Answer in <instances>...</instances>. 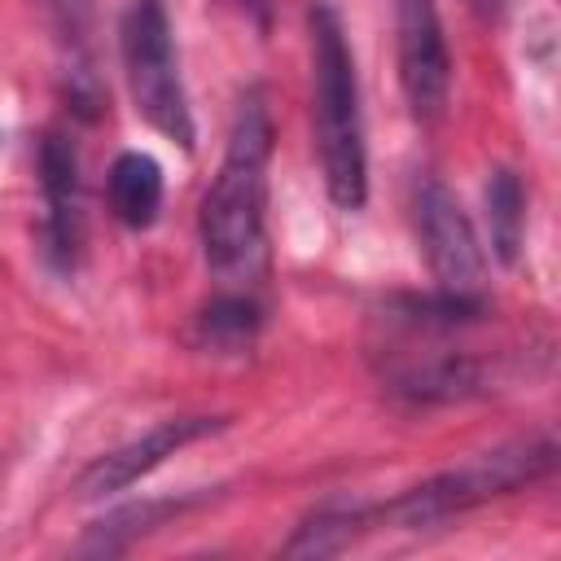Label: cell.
Segmentation results:
<instances>
[{
	"instance_id": "obj_8",
	"label": "cell",
	"mask_w": 561,
	"mask_h": 561,
	"mask_svg": "<svg viewBox=\"0 0 561 561\" xmlns=\"http://www.w3.org/2000/svg\"><path fill=\"white\" fill-rule=\"evenodd\" d=\"M39 188H44V259L70 272L83 250V184H79L75 145L61 131H48L39 145Z\"/></svg>"
},
{
	"instance_id": "obj_3",
	"label": "cell",
	"mask_w": 561,
	"mask_h": 561,
	"mask_svg": "<svg viewBox=\"0 0 561 561\" xmlns=\"http://www.w3.org/2000/svg\"><path fill=\"white\" fill-rule=\"evenodd\" d=\"M552 469H557V443L552 438H543V434L513 438V443H500V447H491L482 456H469L456 469H443V473L425 478L421 486L403 491L399 500H390L373 517L394 522L403 530H425V526L460 517V513H469V508H478L486 500L513 495V491L548 478Z\"/></svg>"
},
{
	"instance_id": "obj_10",
	"label": "cell",
	"mask_w": 561,
	"mask_h": 561,
	"mask_svg": "<svg viewBox=\"0 0 561 561\" xmlns=\"http://www.w3.org/2000/svg\"><path fill=\"white\" fill-rule=\"evenodd\" d=\"M486 228H491V254L513 267L522 254V237H526V193L517 171L500 167L486 180Z\"/></svg>"
},
{
	"instance_id": "obj_6",
	"label": "cell",
	"mask_w": 561,
	"mask_h": 561,
	"mask_svg": "<svg viewBox=\"0 0 561 561\" xmlns=\"http://www.w3.org/2000/svg\"><path fill=\"white\" fill-rule=\"evenodd\" d=\"M399 35V83L416 118H438L451 92V53L434 0H394Z\"/></svg>"
},
{
	"instance_id": "obj_13",
	"label": "cell",
	"mask_w": 561,
	"mask_h": 561,
	"mask_svg": "<svg viewBox=\"0 0 561 561\" xmlns=\"http://www.w3.org/2000/svg\"><path fill=\"white\" fill-rule=\"evenodd\" d=\"M184 504H188V500H145V504H131V508H118V513H110L105 522H96V526L88 530L83 552H118V548H127L136 535L162 526V517L180 513Z\"/></svg>"
},
{
	"instance_id": "obj_4",
	"label": "cell",
	"mask_w": 561,
	"mask_h": 561,
	"mask_svg": "<svg viewBox=\"0 0 561 561\" xmlns=\"http://www.w3.org/2000/svg\"><path fill=\"white\" fill-rule=\"evenodd\" d=\"M118 48H123V70H127L136 114L180 149H193L197 127H193V110L180 79V57H175L162 0H127L118 22Z\"/></svg>"
},
{
	"instance_id": "obj_12",
	"label": "cell",
	"mask_w": 561,
	"mask_h": 561,
	"mask_svg": "<svg viewBox=\"0 0 561 561\" xmlns=\"http://www.w3.org/2000/svg\"><path fill=\"white\" fill-rule=\"evenodd\" d=\"M263 324V311L245 294H219L202 316H197V342L215 355H237L254 342Z\"/></svg>"
},
{
	"instance_id": "obj_11",
	"label": "cell",
	"mask_w": 561,
	"mask_h": 561,
	"mask_svg": "<svg viewBox=\"0 0 561 561\" xmlns=\"http://www.w3.org/2000/svg\"><path fill=\"white\" fill-rule=\"evenodd\" d=\"M368 522H373V508H364V504H342V500L320 504V508L294 530V539L285 543V557H333V552H342Z\"/></svg>"
},
{
	"instance_id": "obj_9",
	"label": "cell",
	"mask_w": 561,
	"mask_h": 561,
	"mask_svg": "<svg viewBox=\"0 0 561 561\" xmlns=\"http://www.w3.org/2000/svg\"><path fill=\"white\" fill-rule=\"evenodd\" d=\"M110 210L123 228H149L162 210V167L140 153L127 149L114 158L110 167Z\"/></svg>"
},
{
	"instance_id": "obj_1",
	"label": "cell",
	"mask_w": 561,
	"mask_h": 561,
	"mask_svg": "<svg viewBox=\"0 0 561 561\" xmlns=\"http://www.w3.org/2000/svg\"><path fill=\"white\" fill-rule=\"evenodd\" d=\"M267 158H272V118L263 88H250L237 101L228 127V153L197 215L202 254L210 272L224 280H250L267 263Z\"/></svg>"
},
{
	"instance_id": "obj_2",
	"label": "cell",
	"mask_w": 561,
	"mask_h": 561,
	"mask_svg": "<svg viewBox=\"0 0 561 561\" xmlns=\"http://www.w3.org/2000/svg\"><path fill=\"white\" fill-rule=\"evenodd\" d=\"M307 22H311V118H316L320 175L337 210H359L368 202V149H364L355 57L342 18L329 0H316Z\"/></svg>"
},
{
	"instance_id": "obj_7",
	"label": "cell",
	"mask_w": 561,
	"mask_h": 561,
	"mask_svg": "<svg viewBox=\"0 0 561 561\" xmlns=\"http://www.w3.org/2000/svg\"><path fill=\"white\" fill-rule=\"evenodd\" d=\"M224 425H228V416H167L153 430H145L140 438H131V443L96 456L79 473L75 495L79 500H105L114 491H127L131 482H140L145 473H153L167 456H175L180 447H188V443H197V438H206V434H215Z\"/></svg>"
},
{
	"instance_id": "obj_5",
	"label": "cell",
	"mask_w": 561,
	"mask_h": 561,
	"mask_svg": "<svg viewBox=\"0 0 561 561\" xmlns=\"http://www.w3.org/2000/svg\"><path fill=\"white\" fill-rule=\"evenodd\" d=\"M416 215V241L430 263V276L443 294H482L486 280V254L473 232V219L456 202V193L438 180H425L412 202Z\"/></svg>"
}]
</instances>
